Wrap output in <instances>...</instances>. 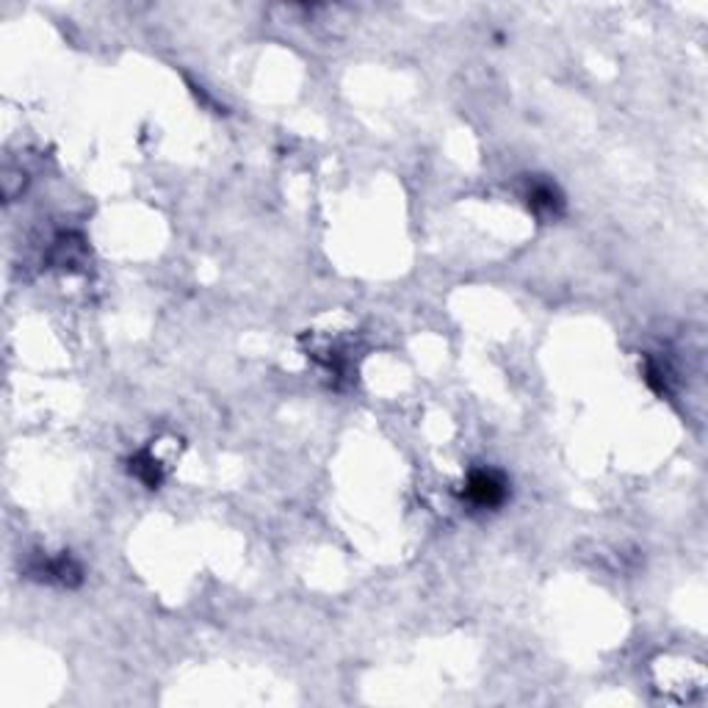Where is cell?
<instances>
[{"instance_id": "5", "label": "cell", "mask_w": 708, "mask_h": 708, "mask_svg": "<svg viewBox=\"0 0 708 708\" xmlns=\"http://www.w3.org/2000/svg\"><path fill=\"white\" fill-rule=\"evenodd\" d=\"M131 476L145 484V487L158 490L164 482V465L153 451H138V454L131 457Z\"/></svg>"}, {"instance_id": "1", "label": "cell", "mask_w": 708, "mask_h": 708, "mask_svg": "<svg viewBox=\"0 0 708 708\" xmlns=\"http://www.w3.org/2000/svg\"><path fill=\"white\" fill-rule=\"evenodd\" d=\"M509 479L507 473L495 471V468H476L468 473L465 487H462V498L471 504L473 509H502L509 502Z\"/></svg>"}, {"instance_id": "3", "label": "cell", "mask_w": 708, "mask_h": 708, "mask_svg": "<svg viewBox=\"0 0 708 708\" xmlns=\"http://www.w3.org/2000/svg\"><path fill=\"white\" fill-rule=\"evenodd\" d=\"M524 200L529 205L531 214L540 222H557L562 220L564 211H567V200H564V191L559 189L553 180L542 178V175H531L526 180Z\"/></svg>"}, {"instance_id": "4", "label": "cell", "mask_w": 708, "mask_h": 708, "mask_svg": "<svg viewBox=\"0 0 708 708\" xmlns=\"http://www.w3.org/2000/svg\"><path fill=\"white\" fill-rule=\"evenodd\" d=\"M83 260H87V244H83L81 236L64 233V236H58L56 241H53L50 263L56 266V269H78V266H83Z\"/></svg>"}, {"instance_id": "2", "label": "cell", "mask_w": 708, "mask_h": 708, "mask_svg": "<svg viewBox=\"0 0 708 708\" xmlns=\"http://www.w3.org/2000/svg\"><path fill=\"white\" fill-rule=\"evenodd\" d=\"M29 578L42 584H56L64 589H76L83 584V567L72 553H58V557H36L25 567Z\"/></svg>"}]
</instances>
